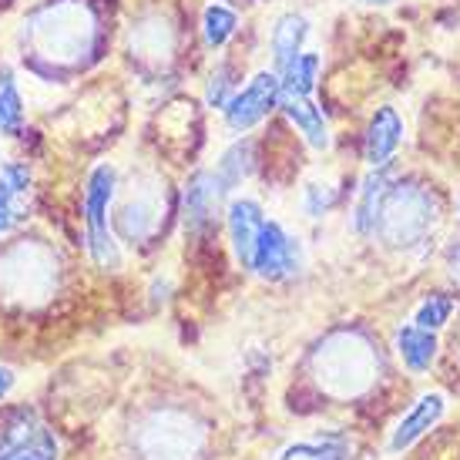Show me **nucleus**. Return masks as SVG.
<instances>
[{
  "instance_id": "412c9836",
  "label": "nucleus",
  "mask_w": 460,
  "mask_h": 460,
  "mask_svg": "<svg viewBox=\"0 0 460 460\" xmlns=\"http://www.w3.org/2000/svg\"><path fill=\"white\" fill-rule=\"evenodd\" d=\"M282 460H343L336 447H316V444H296L282 454Z\"/></svg>"
},
{
  "instance_id": "f8f14e48",
  "label": "nucleus",
  "mask_w": 460,
  "mask_h": 460,
  "mask_svg": "<svg viewBox=\"0 0 460 460\" xmlns=\"http://www.w3.org/2000/svg\"><path fill=\"white\" fill-rule=\"evenodd\" d=\"M320 75V54H299L279 71V98H309Z\"/></svg>"
},
{
  "instance_id": "f257e3e1",
  "label": "nucleus",
  "mask_w": 460,
  "mask_h": 460,
  "mask_svg": "<svg viewBox=\"0 0 460 460\" xmlns=\"http://www.w3.org/2000/svg\"><path fill=\"white\" fill-rule=\"evenodd\" d=\"M34 44L48 58H58V61H67V58H77L81 51H88L91 34H94V21L84 7L77 4H58V7H48L40 11L34 21Z\"/></svg>"
},
{
  "instance_id": "ddd939ff",
  "label": "nucleus",
  "mask_w": 460,
  "mask_h": 460,
  "mask_svg": "<svg viewBox=\"0 0 460 460\" xmlns=\"http://www.w3.org/2000/svg\"><path fill=\"white\" fill-rule=\"evenodd\" d=\"M396 346H400V357L413 373H423L437 357V336L430 330L420 326H403L396 332Z\"/></svg>"
},
{
  "instance_id": "7ed1b4c3",
  "label": "nucleus",
  "mask_w": 460,
  "mask_h": 460,
  "mask_svg": "<svg viewBox=\"0 0 460 460\" xmlns=\"http://www.w3.org/2000/svg\"><path fill=\"white\" fill-rule=\"evenodd\" d=\"M430 222V208H427V199L420 192H403L396 189L380 202V212H376V226L386 235L390 245H410Z\"/></svg>"
},
{
  "instance_id": "6e6552de",
  "label": "nucleus",
  "mask_w": 460,
  "mask_h": 460,
  "mask_svg": "<svg viewBox=\"0 0 460 460\" xmlns=\"http://www.w3.org/2000/svg\"><path fill=\"white\" fill-rule=\"evenodd\" d=\"M262 208H259L252 199H235L229 205V235H232V249L235 256L249 269V259H252V245H256V235L262 229Z\"/></svg>"
},
{
  "instance_id": "dca6fc26",
  "label": "nucleus",
  "mask_w": 460,
  "mask_h": 460,
  "mask_svg": "<svg viewBox=\"0 0 460 460\" xmlns=\"http://www.w3.org/2000/svg\"><path fill=\"white\" fill-rule=\"evenodd\" d=\"M235 27H239V17H235V11L222 7V4H208V7H205L202 34H205V44H208V48H222V44L235 34Z\"/></svg>"
},
{
  "instance_id": "423d86ee",
  "label": "nucleus",
  "mask_w": 460,
  "mask_h": 460,
  "mask_svg": "<svg viewBox=\"0 0 460 460\" xmlns=\"http://www.w3.org/2000/svg\"><path fill=\"white\" fill-rule=\"evenodd\" d=\"M222 195H226V185L216 172H199L189 181V189H185V222H189V229H205L216 218Z\"/></svg>"
},
{
  "instance_id": "5701e85b",
  "label": "nucleus",
  "mask_w": 460,
  "mask_h": 460,
  "mask_svg": "<svg viewBox=\"0 0 460 460\" xmlns=\"http://www.w3.org/2000/svg\"><path fill=\"white\" fill-rule=\"evenodd\" d=\"M13 460H54L51 454H44V450H24V454H17Z\"/></svg>"
},
{
  "instance_id": "b1692460",
  "label": "nucleus",
  "mask_w": 460,
  "mask_h": 460,
  "mask_svg": "<svg viewBox=\"0 0 460 460\" xmlns=\"http://www.w3.org/2000/svg\"><path fill=\"white\" fill-rule=\"evenodd\" d=\"M359 4H370V7H390L394 0H359Z\"/></svg>"
},
{
  "instance_id": "9b49d317",
  "label": "nucleus",
  "mask_w": 460,
  "mask_h": 460,
  "mask_svg": "<svg viewBox=\"0 0 460 460\" xmlns=\"http://www.w3.org/2000/svg\"><path fill=\"white\" fill-rule=\"evenodd\" d=\"M279 108L286 111V118L293 121L296 128L306 135V141L313 148H326L330 145V128H326V118L309 98H279Z\"/></svg>"
},
{
  "instance_id": "f03ea898",
  "label": "nucleus",
  "mask_w": 460,
  "mask_h": 460,
  "mask_svg": "<svg viewBox=\"0 0 460 460\" xmlns=\"http://www.w3.org/2000/svg\"><path fill=\"white\" fill-rule=\"evenodd\" d=\"M115 168L102 165L91 172L88 179V195H84V212H88V249L94 262L102 269H118L121 256H118V245L111 239L108 229V205L115 195Z\"/></svg>"
},
{
  "instance_id": "0eeeda50",
  "label": "nucleus",
  "mask_w": 460,
  "mask_h": 460,
  "mask_svg": "<svg viewBox=\"0 0 460 460\" xmlns=\"http://www.w3.org/2000/svg\"><path fill=\"white\" fill-rule=\"evenodd\" d=\"M400 141H403V121L396 115V108H390V104L376 108V115L370 118V128H367V162L373 168L390 165Z\"/></svg>"
},
{
  "instance_id": "4be33fe9",
  "label": "nucleus",
  "mask_w": 460,
  "mask_h": 460,
  "mask_svg": "<svg viewBox=\"0 0 460 460\" xmlns=\"http://www.w3.org/2000/svg\"><path fill=\"white\" fill-rule=\"evenodd\" d=\"M11 386H13V373L7 367H0V400L11 394Z\"/></svg>"
},
{
  "instance_id": "2eb2a0df",
  "label": "nucleus",
  "mask_w": 460,
  "mask_h": 460,
  "mask_svg": "<svg viewBox=\"0 0 460 460\" xmlns=\"http://www.w3.org/2000/svg\"><path fill=\"white\" fill-rule=\"evenodd\" d=\"M384 189H386V165H380L373 172L367 185H363V199H359L357 208V232H373L376 226V212H380V202H384Z\"/></svg>"
},
{
  "instance_id": "1a4fd4ad",
  "label": "nucleus",
  "mask_w": 460,
  "mask_h": 460,
  "mask_svg": "<svg viewBox=\"0 0 460 460\" xmlns=\"http://www.w3.org/2000/svg\"><path fill=\"white\" fill-rule=\"evenodd\" d=\"M440 413H444V396H440V394L420 396V400H417V407L410 410L407 417L400 420L394 440H390V447L403 450V447H410L413 440H420V437L427 434L437 420H440Z\"/></svg>"
},
{
  "instance_id": "6ab92c4d",
  "label": "nucleus",
  "mask_w": 460,
  "mask_h": 460,
  "mask_svg": "<svg viewBox=\"0 0 460 460\" xmlns=\"http://www.w3.org/2000/svg\"><path fill=\"white\" fill-rule=\"evenodd\" d=\"M21 199H24V195H17L7 181L0 179V235H4V232H11L13 226L24 218L21 216V205H17Z\"/></svg>"
},
{
  "instance_id": "39448f33",
  "label": "nucleus",
  "mask_w": 460,
  "mask_h": 460,
  "mask_svg": "<svg viewBox=\"0 0 460 460\" xmlns=\"http://www.w3.org/2000/svg\"><path fill=\"white\" fill-rule=\"evenodd\" d=\"M296 266H299V245H296L293 235H286L279 222H262L256 245H252L249 269L266 276V279H282V276L296 272Z\"/></svg>"
},
{
  "instance_id": "4468645a",
  "label": "nucleus",
  "mask_w": 460,
  "mask_h": 460,
  "mask_svg": "<svg viewBox=\"0 0 460 460\" xmlns=\"http://www.w3.org/2000/svg\"><path fill=\"white\" fill-rule=\"evenodd\" d=\"M24 125V102L13 84V75L0 67V135H17Z\"/></svg>"
},
{
  "instance_id": "9d476101",
  "label": "nucleus",
  "mask_w": 460,
  "mask_h": 460,
  "mask_svg": "<svg viewBox=\"0 0 460 460\" xmlns=\"http://www.w3.org/2000/svg\"><path fill=\"white\" fill-rule=\"evenodd\" d=\"M309 38V21L303 13H286L279 17V24L272 31V54H276V75L282 67L296 61L303 54V44Z\"/></svg>"
},
{
  "instance_id": "aec40b11",
  "label": "nucleus",
  "mask_w": 460,
  "mask_h": 460,
  "mask_svg": "<svg viewBox=\"0 0 460 460\" xmlns=\"http://www.w3.org/2000/svg\"><path fill=\"white\" fill-rule=\"evenodd\" d=\"M205 102L212 104V108H226L232 102V75L229 67H218L212 81H208V88H205Z\"/></svg>"
},
{
  "instance_id": "f3484780",
  "label": "nucleus",
  "mask_w": 460,
  "mask_h": 460,
  "mask_svg": "<svg viewBox=\"0 0 460 460\" xmlns=\"http://www.w3.org/2000/svg\"><path fill=\"white\" fill-rule=\"evenodd\" d=\"M249 155H252V145H249V141H239L235 148L226 152V158H222V165H218V172H216L218 179H222V185H226V192L235 189V185L249 175V165H245V162H249Z\"/></svg>"
},
{
  "instance_id": "20e7f679",
  "label": "nucleus",
  "mask_w": 460,
  "mask_h": 460,
  "mask_svg": "<svg viewBox=\"0 0 460 460\" xmlns=\"http://www.w3.org/2000/svg\"><path fill=\"white\" fill-rule=\"evenodd\" d=\"M272 108H279V75L259 71L239 94H232V102L222 111H226V125L232 131H249L256 128Z\"/></svg>"
},
{
  "instance_id": "a211bd4d",
  "label": "nucleus",
  "mask_w": 460,
  "mask_h": 460,
  "mask_svg": "<svg viewBox=\"0 0 460 460\" xmlns=\"http://www.w3.org/2000/svg\"><path fill=\"white\" fill-rule=\"evenodd\" d=\"M450 313H454V303H450L447 296H430L420 306V313H417V326L434 332L450 320Z\"/></svg>"
}]
</instances>
